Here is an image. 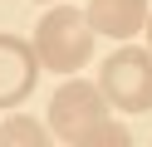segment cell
Segmentation results:
<instances>
[{"label": "cell", "mask_w": 152, "mask_h": 147, "mask_svg": "<svg viewBox=\"0 0 152 147\" xmlns=\"http://www.w3.org/2000/svg\"><path fill=\"white\" fill-rule=\"evenodd\" d=\"M34 54H39V64L54 69V74H74V69H83L88 54H93L88 10H74V5L44 10L39 25H34Z\"/></svg>", "instance_id": "obj_1"}, {"label": "cell", "mask_w": 152, "mask_h": 147, "mask_svg": "<svg viewBox=\"0 0 152 147\" xmlns=\"http://www.w3.org/2000/svg\"><path fill=\"white\" fill-rule=\"evenodd\" d=\"M10 142H30V147H39V142H49V127L44 123H34V118H5L0 123V147H10Z\"/></svg>", "instance_id": "obj_6"}, {"label": "cell", "mask_w": 152, "mask_h": 147, "mask_svg": "<svg viewBox=\"0 0 152 147\" xmlns=\"http://www.w3.org/2000/svg\"><path fill=\"white\" fill-rule=\"evenodd\" d=\"M103 93L118 113H147L152 108V44H123L118 54L103 59Z\"/></svg>", "instance_id": "obj_3"}, {"label": "cell", "mask_w": 152, "mask_h": 147, "mask_svg": "<svg viewBox=\"0 0 152 147\" xmlns=\"http://www.w3.org/2000/svg\"><path fill=\"white\" fill-rule=\"evenodd\" d=\"M147 0H88V25L93 34L108 39H132L137 29H147Z\"/></svg>", "instance_id": "obj_5"}, {"label": "cell", "mask_w": 152, "mask_h": 147, "mask_svg": "<svg viewBox=\"0 0 152 147\" xmlns=\"http://www.w3.org/2000/svg\"><path fill=\"white\" fill-rule=\"evenodd\" d=\"M147 44H152V15H147Z\"/></svg>", "instance_id": "obj_8"}, {"label": "cell", "mask_w": 152, "mask_h": 147, "mask_svg": "<svg viewBox=\"0 0 152 147\" xmlns=\"http://www.w3.org/2000/svg\"><path fill=\"white\" fill-rule=\"evenodd\" d=\"M98 118H108V93H103V83L69 78V83L54 88V98H49V132L59 137V142L83 147Z\"/></svg>", "instance_id": "obj_2"}, {"label": "cell", "mask_w": 152, "mask_h": 147, "mask_svg": "<svg viewBox=\"0 0 152 147\" xmlns=\"http://www.w3.org/2000/svg\"><path fill=\"white\" fill-rule=\"evenodd\" d=\"M39 54H34V44H25V39L15 34H0V108H15L30 98L34 78H39Z\"/></svg>", "instance_id": "obj_4"}, {"label": "cell", "mask_w": 152, "mask_h": 147, "mask_svg": "<svg viewBox=\"0 0 152 147\" xmlns=\"http://www.w3.org/2000/svg\"><path fill=\"white\" fill-rule=\"evenodd\" d=\"M93 142H128V127H123V123H108V118H98L83 147H93Z\"/></svg>", "instance_id": "obj_7"}]
</instances>
